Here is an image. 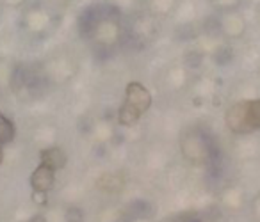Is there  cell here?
<instances>
[{"label": "cell", "mask_w": 260, "mask_h": 222, "mask_svg": "<svg viewBox=\"0 0 260 222\" xmlns=\"http://www.w3.org/2000/svg\"><path fill=\"white\" fill-rule=\"evenodd\" d=\"M84 40L96 52H112L125 40V22L116 9L107 4L87 9L80 22Z\"/></svg>", "instance_id": "1"}, {"label": "cell", "mask_w": 260, "mask_h": 222, "mask_svg": "<svg viewBox=\"0 0 260 222\" xmlns=\"http://www.w3.org/2000/svg\"><path fill=\"white\" fill-rule=\"evenodd\" d=\"M153 98L152 93L145 84L138 82H128L125 86V96H123V103L119 105L118 112H116V119L121 126L130 128L139 123V119L152 108Z\"/></svg>", "instance_id": "2"}, {"label": "cell", "mask_w": 260, "mask_h": 222, "mask_svg": "<svg viewBox=\"0 0 260 222\" xmlns=\"http://www.w3.org/2000/svg\"><path fill=\"white\" fill-rule=\"evenodd\" d=\"M182 157L192 165H207L214 157V144L203 130L187 128L180 135Z\"/></svg>", "instance_id": "3"}, {"label": "cell", "mask_w": 260, "mask_h": 222, "mask_svg": "<svg viewBox=\"0 0 260 222\" xmlns=\"http://www.w3.org/2000/svg\"><path fill=\"white\" fill-rule=\"evenodd\" d=\"M55 23H57V16H55V13L47 4L29 2L23 8L22 16H20L22 29L32 38L48 36L54 30Z\"/></svg>", "instance_id": "4"}, {"label": "cell", "mask_w": 260, "mask_h": 222, "mask_svg": "<svg viewBox=\"0 0 260 222\" xmlns=\"http://www.w3.org/2000/svg\"><path fill=\"white\" fill-rule=\"evenodd\" d=\"M41 77L50 84H66L77 75L79 62L75 61L72 54L64 50H59L50 54L40 66Z\"/></svg>", "instance_id": "5"}, {"label": "cell", "mask_w": 260, "mask_h": 222, "mask_svg": "<svg viewBox=\"0 0 260 222\" xmlns=\"http://www.w3.org/2000/svg\"><path fill=\"white\" fill-rule=\"evenodd\" d=\"M125 36L136 45L143 48L152 45L159 36V20L141 9L128 16V23L125 25Z\"/></svg>", "instance_id": "6"}, {"label": "cell", "mask_w": 260, "mask_h": 222, "mask_svg": "<svg viewBox=\"0 0 260 222\" xmlns=\"http://www.w3.org/2000/svg\"><path fill=\"white\" fill-rule=\"evenodd\" d=\"M214 27L226 41H241L248 34L249 25L241 9H232V11L216 13Z\"/></svg>", "instance_id": "7"}, {"label": "cell", "mask_w": 260, "mask_h": 222, "mask_svg": "<svg viewBox=\"0 0 260 222\" xmlns=\"http://www.w3.org/2000/svg\"><path fill=\"white\" fill-rule=\"evenodd\" d=\"M194 43L196 48L210 59H224V52L228 50V41L217 32L216 27L214 29L200 30L196 34Z\"/></svg>", "instance_id": "8"}, {"label": "cell", "mask_w": 260, "mask_h": 222, "mask_svg": "<svg viewBox=\"0 0 260 222\" xmlns=\"http://www.w3.org/2000/svg\"><path fill=\"white\" fill-rule=\"evenodd\" d=\"M173 20V25L177 29H189L200 18V6L198 0H178L173 15L170 16Z\"/></svg>", "instance_id": "9"}, {"label": "cell", "mask_w": 260, "mask_h": 222, "mask_svg": "<svg viewBox=\"0 0 260 222\" xmlns=\"http://www.w3.org/2000/svg\"><path fill=\"white\" fill-rule=\"evenodd\" d=\"M40 162L41 165L52 169V171H61L68 164V155L62 147L59 146H47L40 151Z\"/></svg>", "instance_id": "10"}, {"label": "cell", "mask_w": 260, "mask_h": 222, "mask_svg": "<svg viewBox=\"0 0 260 222\" xmlns=\"http://www.w3.org/2000/svg\"><path fill=\"white\" fill-rule=\"evenodd\" d=\"M54 183H55V172L41 164L30 174V187H32L34 192L47 194L54 187Z\"/></svg>", "instance_id": "11"}, {"label": "cell", "mask_w": 260, "mask_h": 222, "mask_svg": "<svg viewBox=\"0 0 260 222\" xmlns=\"http://www.w3.org/2000/svg\"><path fill=\"white\" fill-rule=\"evenodd\" d=\"M178 0H143L145 11L152 15L153 18H170L173 15L175 8H177Z\"/></svg>", "instance_id": "12"}, {"label": "cell", "mask_w": 260, "mask_h": 222, "mask_svg": "<svg viewBox=\"0 0 260 222\" xmlns=\"http://www.w3.org/2000/svg\"><path fill=\"white\" fill-rule=\"evenodd\" d=\"M244 112H246V126H248V133L258 132L260 130V98L244 100Z\"/></svg>", "instance_id": "13"}, {"label": "cell", "mask_w": 260, "mask_h": 222, "mask_svg": "<svg viewBox=\"0 0 260 222\" xmlns=\"http://www.w3.org/2000/svg\"><path fill=\"white\" fill-rule=\"evenodd\" d=\"M16 66L9 57H0V87H11L15 84Z\"/></svg>", "instance_id": "14"}, {"label": "cell", "mask_w": 260, "mask_h": 222, "mask_svg": "<svg viewBox=\"0 0 260 222\" xmlns=\"http://www.w3.org/2000/svg\"><path fill=\"white\" fill-rule=\"evenodd\" d=\"M164 80L171 84V87L185 86L189 82V71L184 66H171L164 71Z\"/></svg>", "instance_id": "15"}, {"label": "cell", "mask_w": 260, "mask_h": 222, "mask_svg": "<svg viewBox=\"0 0 260 222\" xmlns=\"http://www.w3.org/2000/svg\"><path fill=\"white\" fill-rule=\"evenodd\" d=\"M16 137V126L13 119H9L6 114L0 112V146L11 144Z\"/></svg>", "instance_id": "16"}, {"label": "cell", "mask_w": 260, "mask_h": 222, "mask_svg": "<svg viewBox=\"0 0 260 222\" xmlns=\"http://www.w3.org/2000/svg\"><path fill=\"white\" fill-rule=\"evenodd\" d=\"M239 64H242L244 68L258 69L260 71V50L255 47L246 48L241 57H239Z\"/></svg>", "instance_id": "17"}, {"label": "cell", "mask_w": 260, "mask_h": 222, "mask_svg": "<svg viewBox=\"0 0 260 222\" xmlns=\"http://www.w3.org/2000/svg\"><path fill=\"white\" fill-rule=\"evenodd\" d=\"M136 2L138 0H105V4L116 9L121 16H130L132 13H136Z\"/></svg>", "instance_id": "18"}, {"label": "cell", "mask_w": 260, "mask_h": 222, "mask_svg": "<svg viewBox=\"0 0 260 222\" xmlns=\"http://www.w3.org/2000/svg\"><path fill=\"white\" fill-rule=\"evenodd\" d=\"M210 4V8L216 9V13L223 11H232V9H241L244 0H207Z\"/></svg>", "instance_id": "19"}, {"label": "cell", "mask_w": 260, "mask_h": 222, "mask_svg": "<svg viewBox=\"0 0 260 222\" xmlns=\"http://www.w3.org/2000/svg\"><path fill=\"white\" fill-rule=\"evenodd\" d=\"M98 187H100L102 190H107V192H114V190H118L119 187H121V179H119L118 176L105 174V176H102V178H100Z\"/></svg>", "instance_id": "20"}, {"label": "cell", "mask_w": 260, "mask_h": 222, "mask_svg": "<svg viewBox=\"0 0 260 222\" xmlns=\"http://www.w3.org/2000/svg\"><path fill=\"white\" fill-rule=\"evenodd\" d=\"M0 4L8 9H23L29 4V0H0Z\"/></svg>", "instance_id": "21"}, {"label": "cell", "mask_w": 260, "mask_h": 222, "mask_svg": "<svg viewBox=\"0 0 260 222\" xmlns=\"http://www.w3.org/2000/svg\"><path fill=\"white\" fill-rule=\"evenodd\" d=\"M66 220L68 222H82V211L79 208H70L66 211Z\"/></svg>", "instance_id": "22"}, {"label": "cell", "mask_w": 260, "mask_h": 222, "mask_svg": "<svg viewBox=\"0 0 260 222\" xmlns=\"http://www.w3.org/2000/svg\"><path fill=\"white\" fill-rule=\"evenodd\" d=\"M32 199L36 201V203H41V204H45V201H47V194H40V192H34V194H32Z\"/></svg>", "instance_id": "23"}, {"label": "cell", "mask_w": 260, "mask_h": 222, "mask_svg": "<svg viewBox=\"0 0 260 222\" xmlns=\"http://www.w3.org/2000/svg\"><path fill=\"white\" fill-rule=\"evenodd\" d=\"M255 22H256V27H258V30H260V6H256L255 8Z\"/></svg>", "instance_id": "24"}, {"label": "cell", "mask_w": 260, "mask_h": 222, "mask_svg": "<svg viewBox=\"0 0 260 222\" xmlns=\"http://www.w3.org/2000/svg\"><path fill=\"white\" fill-rule=\"evenodd\" d=\"M29 222H47V218H45L43 215H34V217L30 218Z\"/></svg>", "instance_id": "25"}, {"label": "cell", "mask_w": 260, "mask_h": 222, "mask_svg": "<svg viewBox=\"0 0 260 222\" xmlns=\"http://www.w3.org/2000/svg\"><path fill=\"white\" fill-rule=\"evenodd\" d=\"M244 2H248L249 6H255V8L256 6H260V0H244Z\"/></svg>", "instance_id": "26"}, {"label": "cell", "mask_w": 260, "mask_h": 222, "mask_svg": "<svg viewBox=\"0 0 260 222\" xmlns=\"http://www.w3.org/2000/svg\"><path fill=\"white\" fill-rule=\"evenodd\" d=\"M175 222H202L198 218H187V220H175Z\"/></svg>", "instance_id": "27"}, {"label": "cell", "mask_w": 260, "mask_h": 222, "mask_svg": "<svg viewBox=\"0 0 260 222\" xmlns=\"http://www.w3.org/2000/svg\"><path fill=\"white\" fill-rule=\"evenodd\" d=\"M2 160H4V150H2V146H0V164H2Z\"/></svg>", "instance_id": "28"}]
</instances>
